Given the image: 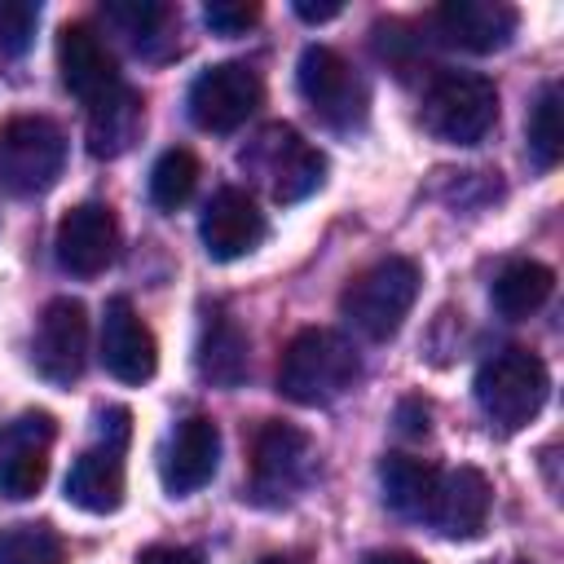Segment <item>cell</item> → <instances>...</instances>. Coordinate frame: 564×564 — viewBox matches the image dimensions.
Returning a JSON list of instances; mask_svg holds the SVG:
<instances>
[{
	"label": "cell",
	"instance_id": "cell-1",
	"mask_svg": "<svg viewBox=\"0 0 564 564\" xmlns=\"http://www.w3.org/2000/svg\"><path fill=\"white\" fill-rule=\"evenodd\" d=\"M361 375L357 348L326 326H304L278 361V392L295 405H330L339 401Z\"/></svg>",
	"mask_w": 564,
	"mask_h": 564
},
{
	"label": "cell",
	"instance_id": "cell-2",
	"mask_svg": "<svg viewBox=\"0 0 564 564\" xmlns=\"http://www.w3.org/2000/svg\"><path fill=\"white\" fill-rule=\"evenodd\" d=\"M414 300H419V264L405 256H383L344 286L339 313L366 339H392L405 313L414 308Z\"/></svg>",
	"mask_w": 564,
	"mask_h": 564
},
{
	"label": "cell",
	"instance_id": "cell-3",
	"mask_svg": "<svg viewBox=\"0 0 564 564\" xmlns=\"http://www.w3.org/2000/svg\"><path fill=\"white\" fill-rule=\"evenodd\" d=\"M498 119V88L476 70H441L423 93V128L445 145H476Z\"/></svg>",
	"mask_w": 564,
	"mask_h": 564
},
{
	"label": "cell",
	"instance_id": "cell-4",
	"mask_svg": "<svg viewBox=\"0 0 564 564\" xmlns=\"http://www.w3.org/2000/svg\"><path fill=\"white\" fill-rule=\"evenodd\" d=\"M546 392H551V375L542 357L529 348H502L476 370V401L485 419L498 423L502 432H516L529 419H538Z\"/></svg>",
	"mask_w": 564,
	"mask_h": 564
},
{
	"label": "cell",
	"instance_id": "cell-5",
	"mask_svg": "<svg viewBox=\"0 0 564 564\" xmlns=\"http://www.w3.org/2000/svg\"><path fill=\"white\" fill-rule=\"evenodd\" d=\"M66 163V132L44 115H13L0 123V189L44 194Z\"/></svg>",
	"mask_w": 564,
	"mask_h": 564
},
{
	"label": "cell",
	"instance_id": "cell-6",
	"mask_svg": "<svg viewBox=\"0 0 564 564\" xmlns=\"http://www.w3.org/2000/svg\"><path fill=\"white\" fill-rule=\"evenodd\" d=\"M242 167L256 172V176L269 185L273 203H300V198H308V194L326 181V159H322V150H313V145H308L295 128H286V123L264 128V132L242 150Z\"/></svg>",
	"mask_w": 564,
	"mask_h": 564
},
{
	"label": "cell",
	"instance_id": "cell-7",
	"mask_svg": "<svg viewBox=\"0 0 564 564\" xmlns=\"http://www.w3.org/2000/svg\"><path fill=\"white\" fill-rule=\"evenodd\" d=\"M313 476V441L304 427L264 419L251 436V498L264 507L286 502Z\"/></svg>",
	"mask_w": 564,
	"mask_h": 564
},
{
	"label": "cell",
	"instance_id": "cell-8",
	"mask_svg": "<svg viewBox=\"0 0 564 564\" xmlns=\"http://www.w3.org/2000/svg\"><path fill=\"white\" fill-rule=\"evenodd\" d=\"M123 441L128 410L115 405L101 414V445L84 449L66 471V502L88 516H110L123 502Z\"/></svg>",
	"mask_w": 564,
	"mask_h": 564
},
{
	"label": "cell",
	"instance_id": "cell-9",
	"mask_svg": "<svg viewBox=\"0 0 564 564\" xmlns=\"http://www.w3.org/2000/svg\"><path fill=\"white\" fill-rule=\"evenodd\" d=\"M264 101V84L247 62H216L189 84V119L203 132L242 128Z\"/></svg>",
	"mask_w": 564,
	"mask_h": 564
},
{
	"label": "cell",
	"instance_id": "cell-10",
	"mask_svg": "<svg viewBox=\"0 0 564 564\" xmlns=\"http://www.w3.org/2000/svg\"><path fill=\"white\" fill-rule=\"evenodd\" d=\"M31 361L48 383H75L88 366V308L70 295H57L44 304L35 335H31Z\"/></svg>",
	"mask_w": 564,
	"mask_h": 564
},
{
	"label": "cell",
	"instance_id": "cell-11",
	"mask_svg": "<svg viewBox=\"0 0 564 564\" xmlns=\"http://www.w3.org/2000/svg\"><path fill=\"white\" fill-rule=\"evenodd\" d=\"M295 79H300L304 101H308L330 128H352V123L366 115V88H361V79L352 75V66H348L335 48L308 44V48L300 53Z\"/></svg>",
	"mask_w": 564,
	"mask_h": 564
},
{
	"label": "cell",
	"instance_id": "cell-12",
	"mask_svg": "<svg viewBox=\"0 0 564 564\" xmlns=\"http://www.w3.org/2000/svg\"><path fill=\"white\" fill-rule=\"evenodd\" d=\"M53 436H57V423L44 410L18 414L0 432V494L4 498L22 502V498L40 494V485L48 480V445H53Z\"/></svg>",
	"mask_w": 564,
	"mask_h": 564
},
{
	"label": "cell",
	"instance_id": "cell-13",
	"mask_svg": "<svg viewBox=\"0 0 564 564\" xmlns=\"http://www.w3.org/2000/svg\"><path fill=\"white\" fill-rule=\"evenodd\" d=\"M57 70H62V84L84 106H97V101H106L110 93L123 88L119 66H115L106 40L88 22H66L57 31Z\"/></svg>",
	"mask_w": 564,
	"mask_h": 564
},
{
	"label": "cell",
	"instance_id": "cell-14",
	"mask_svg": "<svg viewBox=\"0 0 564 564\" xmlns=\"http://www.w3.org/2000/svg\"><path fill=\"white\" fill-rule=\"evenodd\" d=\"M57 264L75 278H97L119 251V225L106 203H79L57 220Z\"/></svg>",
	"mask_w": 564,
	"mask_h": 564
},
{
	"label": "cell",
	"instance_id": "cell-15",
	"mask_svg": "<svg viewBox=\"0 0 564 564\" xmlns=\"http://www.w3.org/2000/svg\"><path fill=\"white\" fill-rule=\"evenodd\" d=\"M264 212L256 207V198L238 185H225L212 194V203L203 207L198 234L212 260H242L264 242Z\"/></svg>",
	"mask_w": 564,
	"mask_h": 564
},
{
	"label": "cell",
	"instance_id": "cell-16",
	"mask_svg": "<svg viewBox=\"0 0 564 564\" xmlns=\"http://www.w3.org/2000/svg\"><path fill=\"white\" fill-rule=\"evenodd\" d=\"M220 467V427L203 414H189L176 423V432L167 436V449H163V463H159V476H163V489L185 498L194 489H203Z\"/></svg>",
	"mask_w": 564,
	"mask_h": 564
},
{
	"label": "cell",
	"instance_id": "cell-17",
	"mask_svg": "<svg viewBox=\"0 0 564 564\" xmlns=\"http://www.w3.org/2000/svg\"><path fill=\"white\" fill-rule=\"evenodd\" d=\"M520 13L502 0H445L432 9V26L445 44L463 53H494L516 35Z\"/></svg>",
	"mask_w": 564,
	"mask_h": 564
},
{
	"label": "cell",
	"instance_id": "cell-18",
	"mask_svg": "<svg viewBox=\"0 0 564 564\" xmlns=\"http://www.w3.org/2000/svg\"><path fill=\"white\" fill-rule=\"evenodd\" d=\"M101 361L123 383H145L154 375V366H159L154 330L141 322V313L123 295H115L106 304V317H101Z\"/></svg>",
	"mask_w": 564,
	"mask_h": 564
},
{
	"label": "cell",
	"instance_id": "cell-19",
	"mask_svg": "<svg viewBox=\"0 0 564 564\" xmlns=\"http://www.w3.org/2000/svg\"><path fill=\"white\" fill-rule=\"evenodd\" d=\"M489 480L485 471L476 467H454V471H441L436 480V494H432V507H427V524L445 538H476L489 520Z\"/></svg>",
	"mask_w": 564,
	"mask_h": 564
},
{
	"label": "cell",
	"instance_id": "cell-20",
	"mask_svg": "<svg viewBox=\"0 0 564 564\" xmlns=\"http://www.w3.org/2000/svg\"><path fill=\"white\" fill-rule=\"evenodd\" d=\"M247 352H251L247 330L229 313L212 308L203 317V330H198V352H194L198 375L216 388H238L247 379Z\"/></svg>",
	"mask_w": 564,
	"mask_h": 564
},
{
	"label": "cell",
	"instance_id": "cell-21",
	"mask_svg": "<svg viewBox=\"0 0 564 564\" xmlns=\"http://www.w3.org/2000/svg\"><path fill=\"white\" fill-rule=\"evenodd\" d=\"M436 480H441V467H436V463H423V458H414V454H388V458L379 463L383 502H388L397 516H405V520H427Z\"/></svg>",
	"mask_w": 564,
	"mask_h": 564
},
{
	"label": "cell",
	"instance_id": "cell-22",
	"mask_svg": "<svg viewBox=\"0 0 564 564\" xmlns=\"http://www.w3.org/2000/svg\"><path fill=\"white\" fill-rule=\"evenodd\" d=\"M141 132V97L123 84L119 93H110L106 101L88 106V150L97 159H115L123 154Z\"/></svg>",
	"mask_w": 564,
	"mask_h": 564
},
{
	"label": "cell",
	"instance_id": "cell-23",
	"mask_svg": "<svg viewBox=\"0 0 564 564\" xmlns=\"http://www.w3.org/2000/svg\"><path fill=\"white\" fill-rule=\"evenodd\" d=\"M551 291H555V273H551L546 264H538V260H511V264L494 278V286H489L494 308H498L502 317H511V322L538 313V308L551 300Z\"/></svg>",
	"mask_w": 564,
	"mask_h": 564
},
{
	"label": "cell",
	"instance_id": "cell-24",
	"mask_svg": "<svg viewBox=\"0 0 564 564\" xmlns=\"http://www.w3.org/2000/svg\"><path fill=\"white\" fill-rule=\"evenodd\" d=\"M194 185H198V159L189 150L176 145V150H163L154 159V167H150V203L159 212L185 207L189 194H194Z\"/></svg>",
	"mask_w": 564,
	"mask_h": 564
},
{
	"label": "cell",
	"instance_id": "cell-25",
	"mask_svg": "<svg viewBox=\"0 0 564 564\" xmlns=\"http://www.w3.org/2000/svg\"><path fill=\"white\" fill-rule=\"evenodd\" d=\"M66 546L48 524H9L0 529V564H62Z\"/></svg>",
	"mask_w": 564,
	"mask_h": 564
},
{
	"label": "cell",
	"instance_id": "cell-26",
	"mask_svg": "<svg viewBox=\"0 0 564 564\" xmlns=\"http://www.w3.org/2000/svg\"><path fill=\"white\" fill-rule=\"evenodd\" d=\"M560 101H564L560 84H546V88H542V97H538V106H533V115H529V150H533L538 167H555V163H560V154H564Z\"/></svg>",
	"mask_w": 564,
	"mask_h": 564
},
{
	"label": "cell",
	"instance_id": "cell-27",
	"mask_svg": "<svg viewBox=\"0 0 564 564\" xmlns=\"http://www.w3.org/2000/svg\"><path fill=\"white\" fill-rule=\"evenodd\" d=\"M106 18H110L115 26H123L137 44H145V40H154V31L172 18V9L159 4V0H110V4H106Z\"/></svg>",
	"mask_w": 564,
	"mask_h": 564
},
{
	"label": "cell",
	"instance_id": "cell-28",
	"mask_svg": "<svg viewBox=\"0 0 564 564\" xmlns=\"http://www.w3.org/2000/svg\"><path fill=\"white\" fill-rule=\"evenodd\" d=\"M35 22H40V4H31V0L0 4V53L22 57L35 40Z\"/></svg>",
	"mask_w": 564,
	"mask_h": 564
},
{
	"label": "cell",
	"instance_id": "cell-29",
	"mask_svg": "<svg viewBox=\"0 0 564 564\" xmlns=\"http://www.w3.org/2000/svg\"><path fill=\"white\" fill-rule=\"evenodd\" d=\"M203 22L216 31V35H242L247 26L260 22V4H247V0H212L203 9Z\"/></svg>",
	"mask_w": 564,
	"mask_h": 564
},
{
	"label": "cell",
	"instance_id": "cell-30",
	"mask_svg": "<svg viewBox=\"0 0 564 564\" xmlns=\"http://www.w3.org/2000/svg\"><path fill=\"white\" fill-rule=\"evenodd\" d=\"M397 427H401L405 436H423V432H427V401H423V397H405V401L397 405Z\"/></svg>",
	"mask_w": 564,
	"mask_h": 564
},
{
	"label": "cell",
	"instance_id": "cell-31",
	"mask_svg": "<svg viewBox=\"0 0 564 564\" xmlns=\"http://www.w3.org/2000/svg\"><path fill=\"white\" fill-rule=\"evenodd\" d=\"M137 564H203L194 551H185V546H167V542H159V546H145L141 555H137Z\"/></svg>",
	"mask_w": 564,
	"mask_h": 564
},
{
	"label": "cell",
	"instance_id": "cell-32",
	"mask_svg": "<svg viewBox=\"0 0 564 564\" xmlns=\"http://www.w3.org/2000/svg\"><path fill=\"white\" fill-rule=\"evenodd\" d=\"M339 9H344V4H335V0H326V4H313V0H295V13H300L304 22H330V18H339Z\"/></svg>",
	"mask_w": 564,
	"mask_h": 564
},
{
	"label": "cell",
	"instance_id": "cell-33",
	"mask_svg": "<svg viewBox=\"0 0 564 564\" xmlns=\"http://www.w3.org/2000/svg\"><path fill=\"white\" fill-rule=\"evenodd\" d=\"M361 564H423V560L410 555V551H375V555H366Z\"/></svg>",
	"mask_w": 564,
	"mask_h": 564
},
{
	"label": "cell",
	"instance_id": "cell-34",
	"mask_svg": "<svg viewBox=\"0 0 564 564\" xmlns=\"http://www.w3.org/2000/svg\"><path fill=\"white\" fill-rule=\"evenodd\" d=\"M260 564H295V560H291V555H264Z\"/></svg>",
	"mask_w": 564,
	"mask_h": 564
},
{
	"label": "cell",
	"instance_id": "cell-35",
	"mask_svg": "<svg viewBox=\"0 0 564 564\" xmlns=\"http://www.w3.org/2000/svg\"><path fill=\"white\" fill-rule=\"evenodd\" d=\"M489 564H524V560H489Z\"/></svg>",
	"mask_w": 564,
	"mask_h": 564
}]
</instances>
